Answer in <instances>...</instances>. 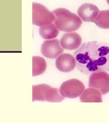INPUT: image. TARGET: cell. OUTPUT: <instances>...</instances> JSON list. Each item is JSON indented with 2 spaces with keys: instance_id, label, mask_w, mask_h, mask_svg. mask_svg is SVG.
Listing matches in <instances>:
<instances>
[{
  "instance_id": "6da1fadb",
  "label": "cell",
  "mask_w": 109,
  "mask_h": 123,
  "mask_svg": "<svg viewBox=\"0 0 109 123\" xmlns=\"http://www.w3.org/2000/svg\"><path fill=\"white\" fill-rule=\"evenodd\" d=\"M74 55L77 69L82 74L109 71V44L97 41L83 43Z\"/></svg>"
},
{
  "instance_id": "7a4b0ae2",
  "label": "cell",
  "mask_w": 109,
  "mask_h": 123,
  "mask_svg": "<svg viewBox=\"0 0 109 123\" xmlns=\"http://www.w3.org/2000/svg\"><path fill=\"white\" fill-rule=\"evenodd\" d=\"M53 13L56 17L55 25L60 31L70 32L77 31L81 26V19L67 9L59 8L54 10Z\"/></svg>"
},
{
  "instance_id": "3957f363",
  "label": "cell",
  "mask_w": 109,
  "mask_h": 123,
  "mask_svg": "<svg viewBox=\"0 0 109 123\" xmlns=\"http://www.w3.org/2000/svg\"><path fill=\"white\" fill-rule=\"evenodd\" d=\"M33 24L39 26H44L52 24L55 19L53 13L49 11L45 6L38 3L32 4Z\"/></svg>"
},
{
  "instance_id": "277c9868",
  "label": "cell",
  "mask_w": 109,
  "mask_h": 123,
  "mask_svg": "<svg viewBox=\"0 0 109 123\" xmlns=\"http://www.w3.org/2000/svg\"><path fill=\"white\" fill-rule=\"evenodd\" d=\"M85 90V87L81 81L72 79L63 83L60 88V93L65 98H74L81 96Z\"/></svg>"
},
{
  "instance_id": "5b68a950",
  "label": "cell",
  "mask_w": 109,
  "mask_h": 123,
  "mask_svg": "<svg viewBox=\"0 0 109 123\" xmlns=\"http://www.w3.org/2000/svg\"><path fill=\"white\" fill-rule=\"evenodd\" d=\"M89 87L96 88L105 95L109 92V74L105 71H100L91 74Z\"/></svg>"
},
{
  "instance_id": "8992f818",
  "label": "cell",
  "mask_w": 109,
  "mask_h": 123,
  "mask_svg": "<svg viewBox=\"0 0 109 123\" xmlns=\"http://www.w3.org/2000/svg\"><path fill=\"white\" fill-rule=\"evenodd\" d=\"M63 51L60 41L57 39L45 41L41 47L42 54L49 59H54Z\"/></svg>"
},
{
  "instance_id": "52a82bcc",
  "label": "cell",
  "mask_w": 109,
  "mask_h": 123,
  "mask_svg": "<svg viewBox=\"0 0 109 123\" xmlns=\"http://www.w3.org/2000/svg\"><path fill=\"white\" fill-rule=\"evenodd\" d=\"M56 66L62 72L67 73L74 70L76 66L75 58L68 53H63L57 58Z\"/></svg>"
},
{
  "instance_id": "ba28073f",
  "label": "cell",
  "mask_w": 109,
  "mask_h": 123,
  "mask_svg": "<svg viewBox=\"0 0 109 123\" xmlns=\"http://www.w3.org/2000/svg\"><path fill=\"white\" fill-rule=\"evenodd\" d=\"M99 12L96 6L91 3H85L78 10L77 13L82 19L85 22H94Z\"/></svg>"
},
{
  "instance_id": "9c48e42d",
  "label": "cell",
  "mask_w": 109,
  "mask_h": 123,
  "mask_svg": "<svg viewBox=\"0 0 109 123\" xmlns=\"http://www.w3.org/2000/svg\"><path fill=\"white\" fill-rule=\"evenodd\" d=\"M82 39L76 32H70L65 34L60 39L62 47L68 50L77 49L81 44Z\"/></svg>"
},
{
  "instance_id": "30bf717a",
  "label": "cell",
  "mask_w": 109,
  "mask_h": 123,
  "mask_svg": "<svg viewBox=\"0 0 109 123\" xmlns=\"http://www.w3.org/2000/svg\"><path fill=\"white\" fill-rule=\"evenodd\" d=\"M82 103H101L102 94L96 88L90 87L85 90L80 97Z\"/></svg>"
},
{
  "instance_id": "8fae6325",
  "label": "cell",
  "mask_w": 109,
  "mask_h": 123,
  "mask_svg": "<svg viewBox=\"0 0 109 123\" xmlns=\"http://www.w3.org/2000/svg\"><path fill=\"white\" fill-rule=\"evenodd\" d=\"M39 32L41 37L44 39H50L56 37L59 31L55 24H52L41 27L39 29Z\"/></svg>"
},
{
  "instance_id": "7c38bea8",
  "label": "cell",
  "mask_w": 109,
  "mask_h": 123,
  "mask_svg": "<svg viewBox=\"0 0 109 123\" xmlns=\"http://www.w3.org/2000/svg\"><path fill=\"white\" fill-rule=\"evenodd\" d=\"M32 76H36L43 74L47 68V63L44 58L39 56L32 57Z\"/></svg>"
},
{
  "instance_id": "4fadbf2b",
  "label": "cell",
  "mask_w": 109,
  "mask_h": 123,
  "mask_svg": "<svg viewBox=\"0 0 109 123\" xmlns=\"http://www.w3.org/2000/svg\"><path fill=\"white\" fill-rule=\"evenodd\" d=\"M50 86L46 84L33 85L32 86V100L33 101H45V95L46 92Z\"/></svg>"
},
{
  "instance_id": "5bb4252c",
  "label": "cell",
  "mask_w": 109,
  "mask_h": 123,
  "mask_svg": "<svg viewBox=\"0 0 109 123\" xmlns=\"http://www.w3.org/2000/svg\"><path fill=\"white\" fill-rule=\"evenodd\" d=\"M94 22L102 29H109V10L100 12Z\"/></svg>"
},
{
  "instance_id": "9a60e30c",
  "label": "cell",
  "mask_w": 109,
  "mask_h": 123,
  "mask_svg": "<svg viewBox=\"0 0 109 123\" xmlns=\"http://www.w3.org/2000/svg\"><path fill=\"white\" fill-rule=\"evenodd\" d=\"M64 98L60 94V90L52 87L47 90L45 95L46 101L50 102H60L64 99Z\"/></svg>"
},
{
  "instance_id": "2e32d148",
  "label": "cell",
  "mask_w": 109,
  "mask_h": 123,
  "mask_svg": "<svg viewBox=\"0 0 109 123\" xmlns=\"http://www.w3.org/2000/svg\"><path fill=\"white\" fill-rule=\"evenodd\" d=\"M107 2L108 4L109 5V0H107Z\"/></svg>"
}]
</instances>
